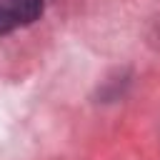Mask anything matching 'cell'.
<instances>
[{"label":"cell","mask_w":160,"mask_h":160,"mask_svg":"<svg viewBox=\"0 0 160 160\" xmlns=\"http://www.w3.org/2000/svg\"><path fill=\"white\" fill-rule=\"evenodd\" d=\"M42 15V0H0V35L35 22Z\"/></svg>","instance_id":"6da1fadb"}]
</instances>
